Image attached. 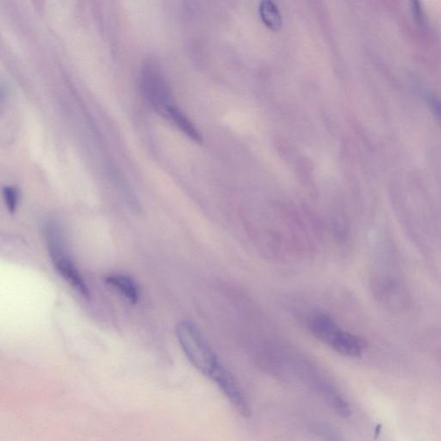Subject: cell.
<instances>
[{"label": "cell", "instance_id": "obj_2", "mask_svg": "<svg viewBox=\"0 0 441 441\" xmlns=\"http://www.w3.org/2000/svg\"><path fill=\"white\" fill-rule=\"evenodd\" d=\"M44 232L51 261L59 275L70 284L74 291L88 299L90 291L82 276L69 257L60 227L55 224H47Z\"/></svg>", "mask_w": 441, "mask_h": 441}, {"label": "cell", "instance_id": "obj_6", "mask_svg": "<svg viewBox=\"0 0 441 441\" xmlns=\"http://www.w3.org/2000/svg\"><path fill=\"white\" fill-rule=\"evenodd\" d=\"M331 348L337 353L347 357L357 358L361 356L366 348V342L361 337L346 331L340 332Z\"/></svg>", "mask_w": 441, "mask_h": 441}, {"label": "cell", "instance_id": "obj_3", "mask_svg": "<svg viewBox=\"0 0 441 441\" xmlns=\"http://www.w3.org/2000/svg\"><path fill=\"white\" fill-rule=\"evenodd\" d=\"M208 379L217 385L222 394L227 398L229 403L237 410V412H239L243 417L250 416V407L247 399L237 384L235 377L229 370L221 365L210 373Z\"/></svg>", "mask_w": 441, "mask_h": 441}, {"label": "cell", "instance_id": "obj_4", "mask_svg": "<svg viewBox=\"0 0 441 441\" xmlns=\"http://www.w3.org/2000/svg\"><path fill=\"white\" fill-rule=\"evenodd\" d=\"M143 77L144 90L147 92V98L153 103L155 108L165 113L166 108L173 105L169 101L168 87L164 80L153 66L144 70Z\"/></svg>", "mask_w": 441, "mask_h": 441}, {"label": "cell", "instance_id": "obj_13", "mask_svg": "<svg viewBox=\"0 0 441 441\" xmlns=\"http://www.w3.org/2000/svg\"><path fill=\"white\" fill-rule=\"evenodd\" d=\"M431 103H432L433 110H435V113H436L437 116H438L441 120V102L439 101V100L433 99Z\"/></svg>", "mask_w": 441, "mask_h": 441}, {"label": "cell", "instance_id": "obj_7", "mask_svg": "<svg viewBox=\"0 0 441 441\" xmlns=\"http://www.w3.org/2000/svg\"><path fill=\"white\" fill-rule=\"evenodd\" d=\"M105 282L124 296L133 305L140 299V290L134 280L124 274L113 273L105 277Z\"/></svg>", "mask_w": 441, "mask_h": 441}, {"label": "cell", "instance_id": "obj_8", "mask_svg": "<svg viewBox=\"0 0 441 441\" xmlns=\"http://www.w3.org/2000/svg\"><path fill=\"white\" fill-rule=\"evenodd\" d=\"M165 114L169 118H171L174 124H175L181 131L185 135L194 140L196 143L202 142V136H200L198 129L194 127L191 122L188 120L181 111L174 106H170L166 108Z\"/></svg>", "mask_w": 441, "mask_h": 441}, {"label": "cell", "instance_id": "obj_9", "mask_svg": "<svg viewBox=\"0 0 441 441\" xmlns=\"http://www.w3.org/2000/svg\"><path fill=\"white\" fill-rule=\"evenodd\" d=\"M259 15L266 27L272 31H279L282 26V17L277 6L270 0L263 1L259 6Z\"/></svg>", "mask_w": 441, "mask_h": 441}, {"label": "cell", "instance_id": "obj_12", "mask_svg": "<svg viewBox=\"0 0 441 441\" xmlns=\"http://www.w3.org/2000/svg\"><path fill=\"white\" fill-rule=\"evenodd\" d=\"M411 9H412L413 15L414 18L419 22L424 21V14H422V10L420 6V3L418 2H412L411 3Z\"/></svg>", "mask_w": 441, "mask_h": 441}, {"label": "cell", "instance_id": "obj_1", "mask_svg": "<svg viewBox=\"0 0 441 441\" xmlns=\"http://www.w3.org/2000/svg\"><path fill=\"white\" fill-rule=\"evenodd\" d=\"M176 336L188 361L203 375L208 377L222 365L217 355L192 322L180 321L176 327Z\"/></svg>", "mask_w": 441, "mask_h": 441}, {"label": "cell", "instance_id": "obj_10", "mask_svg": "<svg viewBox=\"0 0 441 441\" xmlns=\"http://www.w3.org/2000/svg\"><path fill=\"white\" fill-rule=\"evenodd\" d=\"M3 196L5 200L7 210L10 213H15L20 203V191L14 185H6L3 188Z\"/></svg>", "mask_w": 441, "mask_h": 441}, {"label": "cell", "instance_id": "obj_11", "mask_svg": "<svg viewBox=\"0 0 441 441\" xmlns=\"http://www.w3.org/2000/svg\"><path fill=\"white\" fill-rule=\"evenodd\" d=\"M318 428L320 430L321 435L324 437L326 441H343L338 433L333 431V429L329 428L328 426H321Z\"/></svg>", "mask_w": 441, "mask_h": 441}, {"label": "cell", "instance_id": "obj_5", "mask_svg": "<svg viewBox=\"0 0 441 441\" xmlns=\"http://www.w3.org/2000/svg\"><path fill=\"white\" fill-rule=\"evenodd\" d=\"M309 328L318 340L331 347L342 331L336 322L325 314L313 315L309 320Z\"/></svg>", "mask_w": 441, "mask_h": 441}]
</instances>
